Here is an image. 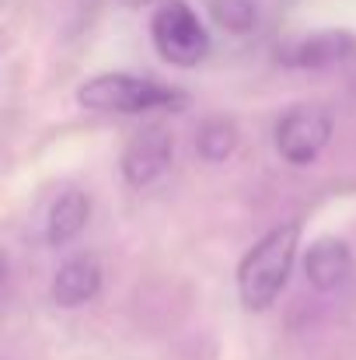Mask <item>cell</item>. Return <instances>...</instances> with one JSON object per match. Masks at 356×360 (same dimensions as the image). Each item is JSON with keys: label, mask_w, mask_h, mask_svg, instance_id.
I'll return each instance as SVG.
<instances>
[{"label": "cell", "mask_w": 356, "mask_h": 360, "mask_svg": "<svg viewBox=\"0 0 356 360\" xmlns=\"http://www.w3.org/2000/svg\"><path fill=\"white\" fill-rule=\"evenodd\" d=\"M304 273L311 280V287L318 290H339L346 287V280L353 276V252L350 245L336 235H322L308 245L304 252Z\"/></svg>", "instance_id": "cell-7"}, {"label": "cell", "mask_w": 356, "mask_h": 360, "mask_svg": "<svg viewBox=\"0 0 356 360\" xmlns=\"http://www.w3.org/2000/svg\"><path fill=\"white\" fill-rule=\"evenodd\" d=\"M353 56V32H311V35H297V39H286L283 46H276V60L294 70H325V67H339Z\"/></svg>", "instance_id": "cell-6"}, {"label": "cell", "mask_w": 356, "mask_h": 360, "mask_svg": "<svg viewBox=\"0 0 356 360\" xmlns=\"http://www.w3.org/2000/svg\"><path fill=\"white\" fill-rule=\"evenodd\" d=\"M88 221H91V200H88V193L70 189L46 214V241L49 245H67V241H74L84 231Z\"/></svg>", "instance_id": "cell-9"}, {"label": "cell", "mask_w": 356, "mask_h": 360, "mask_svg": "<svg viewBox=\"0 0 356 360\" xmlns=\"http://www.w3.org/2000/svg\"><path fill=\"white\" fill-rule=\"evenodd\" d=\"M297 241H301V224L286 221L265 231L244 252L237 266V294L248 311H265L279 297V290L290 280L294 259H297Z\"/></svg>", "instance_id": "cell-1"}, {"label": "cell", "mask_w": 356, "mask_h": 360, "mask_svg": "<svg viewBox=\"0 0 356 360\" xmlns=\"http://www.w3.org/2000/svg\"><path fill=\"white\" fill-rule=\"evenodd\" d=\"M77 102L91 112H161V109H185V95L150 77L136 74H98L77 88Z\"/></svg>", "instance_id": "cell-2"}, {"label": "cell", "mask_w": 356, "mask_h": 360, "mask_svg": "<svg viewBox=\"0 0 356 360\" xmlns=\"http://www.w3.org/2000/svg\"><path fill=\"white\" fill-rule=\"evenodd\" d=\"M98 290H102V262L88 252L67 259L53 276V301L60 308H81Z\"/></svg>", "instance_id": "cell-8"}, {"label": "cell", "mask_w": 356, "mask_h": 360, "mask_svg": "<svg viewBox=\"0 0 356 360\" xmlns=\"http://www.w3.org/2000/svg\"><path fill=\"white\" fill-rule=\"evenodd\" d=\"M329 136H332L329 109H322V105H294L276 122L272 143H276L279 158H286L290 165H311L325 150Z\"/></svg>", "instance_id": "cell-4"}, {"label": "cell", "mask_w": 356, "mask_h": 360, "mask_svg": "<svg viewBox=\"0 0 356 360\" xmlns=\"http://www.w3.org/2000/svg\"><path fill=\"white\" fill-rule=\"evenodd\" d=\"M150 39L161 60L175 67H196L210 53V32L185 0H164L150 18Z\"/></svg>", "instance_id": "cell-3"}, {"label": "cell", "mask_w": 356, "mask_h": 360, "mask_svg": "<svg viewBox=\"0 0 356 360\" xmlns=\"http://www.w3.org/2000/svg\"><path fill=\"white\" fill-rule=\"evenodd\" d=\"M237 147V129L231 120H206L196 133V150L206 161H224Z\"/></svg>", "instance_id": "cell-10"}, {"label": "cell", "mask_w": 356, "mask_h": 360, "mask_svg": "<svg viewBox=\"0 0 356 360\" xmlns=\"http://www.w3.org/2000/svg\"><path fill=\"white\" fill-rule=\"evenodd\" d=\"M175 161V136L168 126H143L140 133L129 136L126 150H122V175L133 189H147L157 179L168 175Z\"/></svg>", "instance_id": "cell-5"}, {"label": "cell", "mask_w": 356, "mask_h": 360, "mask_svg": "<svg viewBox=\"0 0 356 360\" xmlns=\"http://www.w3.org/2000/svg\"><path fill=\"white\" fill-rule=\"evenodd\" d=\"M213 18L228 28V32H248L258 18L255 0H213Z\"/></svg>", "instance_id": "cell-11"}]
</instances>
